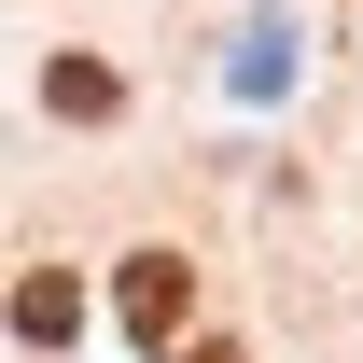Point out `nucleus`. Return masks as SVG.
Returning <instances> with one entry per match:
<instances>
[{"mask_svg":"<svg viewBox=\"0 0 363 363\" xmlns=\"http://www.w3.org/2000/svg\"><path fill=\"white\" fill-rule=\"evenodd\" d=\"M126 321H140V350H154V363H182V321H196V266H182V252H140V266H126Z\"/></svg>","mask_w":363,"mask_h":363,"instance_id":"f257e3e1","label":"nucleus"},{"mask_svg":"<svg viewBox=\"0 0 363 363\" xmlns=\"http://www.w3.org/2000/svg\"><path fill=\"white\" fill-rule=\"evenodd\" d=\"M70 321H84V279H70V266H43V279H14V335H28V350H56Z\"/></svg>","mask_w":363,"mask_h":363,"instance_id":"f03ea898","label":"nucleus"},{"mask_svg":"<svg viewBox=\"0 0 363 363\" xmlns=\"http://www.w3.org/2000/svg\"><path fill=\"white\" fill-rule=\"evenodd\" d=\"M43 98L70 112V126H112V98H126V84H112L98 56H56V70H43Z\"/></svg>","mask_w":363,"mask_h":363,"instance_id":"7ed1b4c3","label":"nucleus"}]
</instances>
